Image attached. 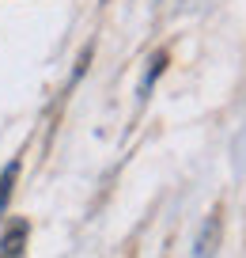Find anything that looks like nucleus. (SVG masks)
Here are the masks:
<instances>
[{
    "label": "nucleus",
    "instance_id": "f03ea898",
    "mask_svg": "<svg viewBox=\"0 0 246 258\" xmlns=\"http://www.w3.org/2000/svg\"><path fill=\"white\" fill-rule=\"evenodd\" d=\"M216 243H220V217H208L205 232H201V239H197V258H208L216 250Z\"/></svg>",
    "mask_w": 246,
    "mask_h": 258
},
{
    "label": "nucleus",
    "instance_id": "f257e3e1",
    "mask_svg": "<svg viewBox=\"0 0 246 258\" xmlns=\"http://www.w3.org/2000/svg\"><path fill=\"white\" fill-rule=\"evenodd\" d=\"M27 220H16V224L4 232V239H0V258H23V247H27Z\"/></svg>",
    "mask_w": 246,
    "mask_h": 258
},
{
    "label": "nucleus",
    "instance_id": "20e7f679",
    "mask_svg": "<svg viewBox=\"0 0 246 258\" xmlns=\"http://www.w3.org/2000/svg\"><path fill=\"white\" fill-rule=\"evenodd\" d=\"M163 64H167V53H163V49H159V53L151 57V69H148V76H144V88H140L144 95H148V88H151V84H155V76L163 73Z\"/></svg>",
    "mask_w": 246,
    "mask_h": 258
},
{
    "label": "nucleus",
    "instance_id": "7ed1b4c3",
    "mask_svg": "<svg viewBox=\"0 0 246 258\" xmlns=\"http://www.w3.org/2000/svg\"><path fill=\"white\" fill-rule=\"evenodd\" d=\"M19 178V160H12L8 167H4V175H0V213L8 209V198H12V186H16Z\"/></svg>",
    "mask_w": 246,
    "mask_h": 258
}]
</instances>
